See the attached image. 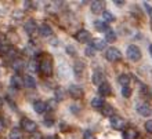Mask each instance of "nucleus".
<instances>
[{"label": "nucleus", "mask_w": 152, "mask_h": 139, "mask_svg": "<svg viewBox=\"0 0 152 139\" xmlns=\"http://www.w3.org/2000/svg\"><path fill=\"white\" fill-rule=\"evenodd\" d=\"M40 35L43 36V37H50L53 35V29L47 24H43L40 26Z\"/></svg>", "instance_id": "18"}, {"label": "nucleus", "mask_w": 152, "mask_h": 139, "mask_svg": "<svg viewBox=\"0 0 152 139\" xmlns=\"http://www.w3.org/2000/svg\"><path fill=\"white\" fill-rule=\"evenodd\" d=\"M101 109H102V111H101V113H102L104 116L112 117V116L115 114V109H113V107L111 106V105H104V106L101 107Z\"/></svg>", "instance_id": "20"}, {"label": "nucleus", "mask_w": 152, "mask_h": 139, "mask_svg": "<svg viewBox=\"0 0 152 139\" xmlns=\"http://www.w3.org/2000/svg\"><path fill=\"white\" fill-rule=\"evenodd\" d=\"M105 44H107V41L105 40H102V39H93V41H91V46L94 50H104V47H105Z\"/></svg>", "instance_id": "17"}, {"label": "nucleus", "mask_w": 152, "mask_h": 139, "mask_svg": "<svg viewBox=\"0 0 152 139\" xmlns=\"http://www.w3.org/2000/svg\"><path fill=\"white\" fill-rule=\"evenodd\" d=\"M98 92H100V95H102V96H108L112 94V88H111V85L105 81V83H102L100 87H98Z\"/></svg>", "instance_id": "14"}, {"label": "nucleus", "mask_w": 152, "mask_h": 139, "mask_svg": "<svg viewBox=\"0 0 152 139\" xmlns=\"http://www.w3.org/2000/svg\"><path fill=\"white\" fill-rule=\"evenodd\" d=\"M144 7H145V10H147V12H148L149 15H151V18H152V7L148 3H144Z\"/></svg>", "instance_id": "33"}, {"label": "nucleus", "mask_w": 152, "mask_h": 139, "mask_svg": "<svg viewBox=\"0 0 152 139\" xmlns=\"http://www.w3.org/2000/svg\"><path fill=\"white\" fill-rule=\"evenodd\" d=\"M44 139H58L57 136H54V135H50V136H46Z\"/></svg>", "instance_id": "39"}, {"label": "nucleus", "mask_w": 152, "mask_h": 139, "mask_svg": "<svg viewBox=\"0 0 152 139\" xmlns=\"http://www.w3.org/2000/svg\"><path fill=\"white\" fill-rule=\"evenodd\" d=\"M39 70L42 72L43 76H51L53 73V59L50 55H43V58L39 62Z\"/></svg>", "instance_id": "1"}, {"label": "nucleus", "mask_w": 152, "mask_h": 139, "mask_svg": "<svg viewBox=\"0 0 152 139\" xmlns=\"http://www.w3.org/2000/svg\"><path fill=\"white\" fill-rule=\"evenodd\" d=\"M28 68H29V70L31 72H36L37 69H39V62H37L36 58H32V59L29 61Z\"/></svg>", "instance_id": "27"}, {"label": "nucleus", "mask_w": 152, "mask_h": 139, "mask_svg": "<svg viewBox=\"0 0 152 139\" xmlns=\"http://www.w3.org/2000/svg\"><path fill=\"white\" fill-rule=\"evenodd\" d=\"M126 54H127L129 59L134 61V62L140 61L141 56H142V54H141V50L137 47V46H129V47H127V51H126Z\"/></svg>", "instance_id": "6"}, {"label": "nucleus", "mask_w": 152, "mask_h": 139, "mask_svg": "<svg viewBox=\"0 0 152 139\" xmlns=\"http://www.w3.org/2000/svg\"><path fill=\"white\" fill-rule=\"evenodd\" d=\"M105 105L104 99H101V98H93L91 99V106L94 109H101V107Z\"/></svg>", "instance_id": "25"}, {"label": "nucleus", "mask_w": 152, "mask_h": 139, "mask_svg": "<svg viewBox=\"0 0 152 139\" xmlns=\"http://www.w3.org/2000/svg\"><path fill=\"white\" fill-rule=\"evenodd\" d=\"M126 120L123 119V117H120V116L118 114H113L112 117H111V127L113 128V130H118V131H122V130H124L126 128Z\"/></svg>", "instance_id": "2"}, {"label": "nucleus", "mask_w": 152, "mask_h": 139, "mask_svg": "<svg viewBox=\"0 0 152 139\" xmlns=\"http://www.w3.org/2000/svg\"><path fill=\"white\" fill-rule=\"evenodd\" d=\"M0 139H3V138H0Z\"/></svg>", "instance_id": "43"}, {"label": "nucleus", "mask_w": 152, "mask_h": 139, "mask_svg": "<svg viewBox=\"0 0 152 139\" xmlns=\"http://www.w3.org/2000/svg\"><path fill=\"white\" fill-rule=\"evenodd\" d=\"M141 92L144 94L145 96H152V92H151V90H149V87H147V85H144V84H141Z\"/></svg>", "instance_id": "30"}, {"label": "nucleus", "mask_w": 152, "mask_h": 139, "mask_svg": "<svg viewBox=\"0 0 152 139\" xmlns=\"http://www.w3.org/2000/svg\"><path fill=\"white\" fill-rule=\"evenodd\" d=\"M149 54H151V56H152V44H149Z\"/></svg>", "instance_id": "40"}, {"label": "nucleus", "mask_w": 152, "mask_h": 139, "mask_svg": "<svg viewBox=\"0 0 152 139\" xmlns=\"http://www.w3.org/2000/svg\"><path fill=\"white\" fill-rule=\"evenodd\" d=\"M138 138V131H137L136 128L133 127H129L124 130L123 132V139H137Z\"/></svg>", "instance_id": "11"}, {"label": "nucleus", "mask_w": 152, "mask_h": 139, "mask_svg": "<svg viewBox=\"0 0 152 139\" xmlns=\"http://www.w3.org/2000/svg\"><path fill=\"white\" fill-rule=\"evenodd\" d=\"M73 70H75V75L76 76H80L82 73H83V70H84V64L82 62V61H76Z\"/></svg>", "instance_id": "23"}, {"label": "nucleus", "mask_w": 152, "mask_h": 139, "mask_svg": "<svg viewBox=\"0 0 152 139\" xmlns=\"http://www.w3.org/2000/svg\"><path fill=\"white\" fill-rule=\"evenodd\" d=\"M44 124H46L47 127H51L53 124H54V120H53V119H48V117H47V119L44 120Z\"/></svg>", "instance_id": "34"}, {"label": "nucleus", "mask_w": 152, "mask_h": 139, "mask_svg": "<svg viewBox=\"0 0 152 139\" xmlns=\"http://www.w3.org/2000/svg\"><path fill=\"white\" fill-rule=\"evenodd\" d=\"M115 3L118 4V6H122V4H123V0H115Z\"/></svg>", "instance_id": "38"}, {"label": "nucleus", "mask_w": 152, "mask_h": 139, "mask_svg": "<svg viewBox=\"0 0 152 139\" xmlns=\"http://www.w3.org/2000/svg\"><path fill=\"white\" fill-rule=\"evenodd\" d=\"M93 83L100 87L102 83H105V75L102 72H98V70L94 72V73H93Z\"/></svg>", "instance_id": "12"}, {"label": "nucleus", "mask_w": 152, "mask_h": 139, "mask_svg": "<svg viewBox=\"0 0 152 139\" xmlns=\"http://www.w3.org/2000/svg\"><path fill=\"white\" fill-rule=\"evenodd\" d=\"M105 58H107L109 62H118V61L122 59V52H120L118 48L111 47L105 52Z\"/></svg>", "instance_id": "5"}, {"label": "nucleus", "mask_w": 152, "mask_h": 139, "mask_svg": "<svg viewBox=\"0 0 152 139\" xmlns=\"http://www.w3.org/2000/svg\"><path fill=\"white\" fill-rule=\"evenodd\" d=\"M1 107H3V99L0 98V109H1Z\"/></svg>", "instance_id": "41"}, {"label": "nucleus", "mask_w": 152, "mask_h": 139, "mask_svg": "<svg viewBox=\"0 0 152 139\" xmlns=\"http://www.w3.org/2000/svg\"><path fill=\"white\" fill-rule=\"evenodd\" d=\"M136 110H137V113L140 116H142V117H149V116L152 114V106L148 102H141V104H138L136 106Z\"/></svg>", "instance_id": "3"}, {"label": "nucleus", "mask_w": 152, "mask_h": 139, "mask_svg": "<svg viewBox=\"0 0 152 139\" xmlns=\"http://www.w3.org/2000/svg\"><path fill=\"white\" fill-rule=\"evenodd\" d=\"M84 139H96L94 136L90 134V132H86V135H84Z\"/></svg>", "instance_id": "36"}, {"label": "nucleus", "mask_w": 152, "mask_h": 139, "mask_svg": "<svg viewBox=\"0 0 152 139\" xmlns=\"http://www.w3.org/2000/svg\"><path fill=\"white\" fill-rule=\"evenodd\" d=\"M75 37H76V40H77L79 43H88V41L91 40V35H90V32L86 30V29L79 30V32L75 35Z\"/></svg>", "instance_id": "8"}, {"label": "nucleus", "mask_w": 152, "mask_h": 139, "mask_svg": "<svg viewBox=\"0 0 152 139\" xmlns=\"http://www.w3.org/2000/svg\"><path fill=\"white\" fill-rule=\"evenodd\" d=\"M102 20H104V22L107 24V22H112V21H115V17L112 15V12L104 11L102 12Z\"/></svg>", "instance_id": "28"}, {"label": "nucleus", "mask_w": 152, "mask_h": 139, "mask_svg": "<svg viewBox=\"0 0 152 139\" xmlns=\"http://www.w3.org/2000/svg\"><path fill=\"white\" fill-rule=\"evenodd\" d=\"M24 29L28 35H33L37 29V25H36V22H35V20H28L26 21L25 25H24Z\"/></svg>", "instance_id": "10"}, {"label": "nucleus", "mask_w": 152, "mask_h": 139, "mask_svg": "<svg viewBox=\"0 0 152 139\" xmlns=\"http://www.w3.org/2000/svg\"><path fill=\"white\" fill-rule=\"evenodd\" d=\"M105 8V1H101V0H96L91 3V12L93 14H102Z\"/></svg>", "instance_id": "9"}, {"label": "nucleus", "mask_w": 152, "mask_h": 139, "mask_svg": "<svg viewBox=\"0 0 152 139\" xmlns=\"http://www.w3.org/2000/svg\"><path fill=\"white\" fill-rule=\"evenodd\" d=\"M86 55L90 56V58H91V56H94V55H96V50H94L91 46H87V48H86Z\"/></svg>", "instance_id": "31"}, {"label": "nucleus", "mask_w": 152, "mask_h": 139, "mask_svg": "<svg viewBox=\"0 0 152 139\" xmlns=\"http://www.w3.org/2000/svg\"><path fill=\"white\" fill-rule=\"evenodd\" d=\"M32 139H42V135H40V132H33L32 134Z\"/></svg>", "instance_id": "35"}, {"label": "nucleus", "mask_w": 152, "mask_h": 139, "mask_svg": "<svg viewBox=\"0 0 152 139\" xmlns=\"http://www.w3.org/2000/svg\"><path fill=\"white\" fill-rule=\"evenodd\" d=\"M33 109H35V111H36L37 114H43L44 111L47 110V105H46V102H43V101H36V102L33 104Z\"/></svg>", "instance_id": "16"}, {"label": "nucleus", "mask_w": 152, "mask_h": 139, "mask_svg": "<svg viewBox=\"0 0 152 139\" xmlns=\"http://www.w3.org/2000/svg\"><path fill=\"white\" fill-rule=\"evenodd\" d=\"M10 85H11L12 88H15V90H20V88L24 85V81L21 79V76H18V75L12 76L11 80H10Z\"/></svg>", "instance_id": "13"}, {"label": "nucleus", "mask_w": 152, "mask_h": 139, "mask_svg": "<svg viewBox=\"0 0 152 139\" xmlns=\"http://www.w3.org/2000/svg\"><path fill=\"white\" fill-rule=\"evenodd\" d=\"M22 131H21V128H12L11 131H10V135L8 138L10 139H22Z\"/></svg>", "instance_id": "19"}, {"label": "nucleus", "mask_w": 152, "mask_h": 139, "mask_svg": "<svg viewBox=\"0 0 152 139\" xmlns=\"http://www.w3.org/2000/svg\"><path fill=\"white\" fill-rule=\"evenodd\" d=\"M145 130H147L149 134H152V120H148V121L145 123Z\"/></svg>", "instance_id": "32"}, {"label": "nucleus", "mask_w": 152, "mask_h": 139, "mask_svg": "<svg viewBox=\"0 0 152 139\" xmlns=\"http://www.w3.org/2000/svg\"><path fill=\"white\" fill-rule=\"evenodd\" d=\"M22 81H24V85L26 88H29V90H33V88H36V80L33 79L32 76H24V79H22Z\"/></svg>", "instance_id": "15"}, {"label": "nucleus", "mask_w": 152, "mask_h": 139, "mask_svg": "<svg viewBox=\"0 0 152 139\" xmlns=\"http://www.w3.org/2000/svg\"><path fill=\"white\" fill-rule=\"evenodd\" d=\"M69 92V95L72 96L73 99H80L82 96H83V88L80 87V85H76V84H73V85H71L68 90Z\"/></svg>", "instance_id": "7"}, {"label": "nucleus", "mask_w": 152, "mask_h": 139, "mask_svg": "<svg viewBox=\"0 0 152 139\" xmlns=\"http://www.w3.org/2000/svg\"><path fill=\"white\" fill-rule=\"evenodd\" d=\"M11 66H12V69L15 72H21L22 70V68H24V62L20 59V58H17V59H14L11 62Z\"/></svg>", "instance_id": "24"}, {"label": "nucleus", "mask_w": 152, "mask_h": 139, "mask_svg": "<svg viewBox=\"0 0 152 139\" xmlns=\"http://www.w3.org/2000/svg\"><path fill=\"white\" fill-rule=\"evenodd\" d=\"M94 26H96L97 30H100V32H107L108 30V24H105L104 21H96L94 22Z\"/></svg>", "instance_id": "22"}, {"label": "nucleus", "mask_w": 152, "mask_h": 139, "mask_svg": "<svg viewBox=\"0 0 152 139\" xmlns=\"http://www.w3.org/2000/svg\"><path fill=\"white\" fill-rule=\"evenodd\" d=\"M122 95L124 98H129V96L132 95V88L130 87H122Z\"/></svg>", "instance_id": "29"}, {"label": "nucleus", "mask_w": 152, "mask_h": 139, "mask_svg": "<svg viewBox=\"0 0 152 139\" xmlns=\"http://www.w3.org/2000/svg\"><path fill=\"white\" fill-rule=\"evenodd\" d=\"M119 84L122 87H129V84H130V76L129 75H120L119 79H118Z\"/></svg>", "instance_id": "21"}, {"label": "nucleus", "mask_w": 152, "mask_h": 139, "mask_svg": "<svg viewBox=\"0 0 152 139\" xmlns=\"http://www.w3.org/2000/svg\"><path fill=\"white\" fill-rule=\"evenodd\" d=\"M151 28H152V18H151Z\"/></svg>", "instance_id": "42"}, {"label": "nucleus", "mask_w": 152, "mask_h": 139, "mask_svg": "<svg viewBox=\"0 0 152 139\" xmlns=\"http://www.w3.org/2000/svg\"><path fill=\"white\" fill-rule=\"evenodd\" d=\"M4 130V121H3V119H0V132Z\"/></svg>", "instance_id": "37"}, {"label": "nucleus", "mask_w": 152, "mask_h": 139, "mask_svg": "<svg viewBox=\"0 0 152 139\" xmlns=\"http://www.w3.org/2000/svg\"><path fill=\"white\" fill-rule=\"evenodd\" d=\"M21 128H22L24 131L29 132V134H33V132H36L37 125H36V123H35L33 120L24 117V119L21 120Z\"/></svg>", "instance_id": "4"}, {"label": "nucleus", "mask_w": 152, "mask_h": 139, "mask_svg": "<svg viewBox=\"0 0 152 139\" xmlns=\"http://www.w3.org/2000/svg\"><path fill=\"white\" fill-rule=\"evenodd\" d=\"M116 40V35L111 30V29H108L107 32H105V41H108V43H113Z\"/></svg>", "instance_id": "26"}]
</instances>
